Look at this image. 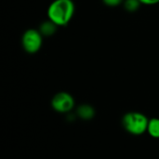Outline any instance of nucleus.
<instances>
[{
  "label": "nucleus",
  "mask_w": 159,
  "mask_h": 159,
  "mask_svg": "<svg viewBox=\"0 0 159 159\" xmlns=\"http://www.w3.org/2000/svg\"><path fill=\"white\" fill-rule=\"evenodd\" d=\"M75 11L73 0H54L48 7V18L57 26H65Z\"/></svg>",
  "instance_id": "f257e3e1"
},
{
  "label": "nucleus",
  "mask_w": 159,
  "mask_h": 159,
  "mask_svg": "<svg viewBox=\"0 0 159 159\" xmlns=\"http://www.w3.org/2000/svg\"><path fill=\"white\" fill-rule=\"evenodd\" d=\"M149 119L145 115L140 112H129L124 115L122 118L123 128L129 134L140 136L147 132Z\"/></svg>",
  "instance_id": "f03ea898"
},
{
  "label": "nucleus",
  "mask_w": 159,
  "mask_h": 159,
  "mask_svg": "<svg viewBox=\"0 0 159 159\" xmlns=\"http://www.w3.org/2000/svg\"><path fill=\"white\" fill-rule=\"evenodd\" d=\"M43 43V35L36 29L26 30L21 37V45L28 54H35L39 51Z\"/></svg>",
  "instance_id": "7ed1b4c3"
},
{
  "label": "nucleus",
  "mask_w": 159,
  "mask_h": 159,
  "mask_svg": "<svg viewBox=\"0 0 159 159\" xmlns=\"http://www.w3.org/2000/svg\"><path fill=\"white\" fill-rule=\"evenodd\" d=\"M75 102L74 97L65 91H61L55 94L51 100V107L54 111L60 114H68L75 108Z\"/></svg>",
  "instance_id": "20e7f679"
},
{
  "label": "nucleus",
  "mask_w": 159,
  "mask_h": 159,
  "mask_svg": "<svg viewBox=\"0 0 159 159\" xmlns=\"http://www.w3.org/2000/svg\"><path fill=\"white\" fill-rule=\"evenodd\" d=\"M95 109L92 105L84 103L79 105L76 108V116L77 117L83 119V120H90L95 116Z\"/></svg>",
  "instance_id": "39448f33"
},
{
  "label": "nucleus",
  "mask_w": 159,
  "mask_h": 159,
  "mask_svg": "<svg viewBox=\"0 0 159 159\" xmlns=\"http://www.w3.org/2000/svg\"><path fill=\"white\" fill-rule=\"evenodd\" d=\"M57 26L53 21H51L50 20H45L43 21L40 26H39V32L41 33V34L43 36H46V37H48V36H51L53 35L56 31H57Z\"/></svg>",
  "instance_id": "423d86ee"
},
{
  "label": "nucleus",
  "mask_w": 159,
  "mask_h": 159,
  "mask_svg": "<svg viewBox=\"0 0 159 159\" xmlns=\"http://www.w3.org/2000/svg\"><path fill=\"white\" fill-rule=\"evenodd\" d=\"M147 132L151 137L155 139H159V118L153 117L149 119Z\"/></svg>",
  "instance_id": "0eeeda50"
},
{
  "label": "nucleus",
  "mask_w": 159,
  "mask_h": 159,
  "mask_svg": "<svg viewBox=\"0 0 159 159\" xmlns=\"http://www.w3.org/2000/svg\"><path fill=\"white\" fill-rule=\"evenodd\" d=\"M124 7L127 11L129 12H134L139 9L141 6V1L140 0H124L123 2Z\"/></svg>",
  "instance_id": "6e6552de"
},
{
  "label": "nucleus",
  "mask_w": 159,
  "mask_h": 159,
  "mask_svg": "<svg viewBox=\"0 0 159 159\" xmlns=\"http://www.w3.org/2000/svg\"><path fill=\"white\" fill-rule=\"evenodd\" d=\"M102 2L106 6L111 7H117L120 4H122L124 2V0H102Z\"/></svg>",
  "instance_id": "1a4fd4ad"
},
{
  "label": "nucleus",
  "mask_w": 159,
  "mask_h": 159,
  "mask_svg": "<svg viewBox=\"0 0 159 159\" xmlns=\"http://www.w3.org/2000/svg\"><path fill=\"white\" fill-rule=\"evenodd\" d=\"M142 4L143 5H148V6H152V5H156L158 4L159 0H140Z\"/></svg>",
  "instance_id": "9d476101"
}]
</instances>
